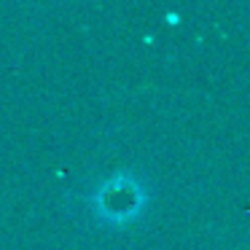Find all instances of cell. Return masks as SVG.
<instances>
[{
	"instance_id": "cell-1",
	"label": "cell",
	"mask_w": 250,
	"mask_h": 250,
	"mask_svg": "<svg viewBox=\"0 0 250 250\" xmlns=\"http://www.w3.org/2000/svg\"><path fill=\"white\" fill-rule=\"evenodd\" d=\"M143 194L129 178H116L110 183H105L97 194V210L103 212V218L108 221H126L140 210Z\"/></svg>"
}]
</instances>
